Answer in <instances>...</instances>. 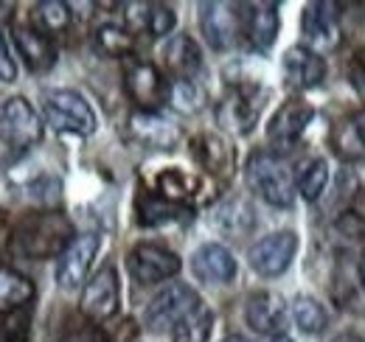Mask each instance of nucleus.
I'll return each instance as SVG.
<instances>
[{
    "label": "nucleus",
    "mask_w": 365,
    "mask_h": 342,
    "mask_svg": "<svg viewBox=\"0 0 365 342\" xmlns=\"http://www.w3.org/2000/svg\"><path fill=\"white\" fill-rule=\"evenodd\" d=\"M211 331H214V311L200 306L182 323L175 326L172 342H208L211 340Z\"/></svg>",
    "instance_id": "obj_28"
},
{
    "label": "nucleus",
    "mask_w": 365,
    "mask_h": 342,
    "mask_svg": "<svg viewBox=\"0 0 365 342\" xmlns=\"http://www.w3.org/2000/svg\"><path fill=\"white\" fill-rule=\"evenodd\" d=\"M202 303L200 295L188 284H169L163 292H158L143 311V326L149 331H175V326L182 323L191 311H197Z\"/></svg>",
    "instance_id": "obj_3"
},
{
    "label": "nucleus",
    "mask_w": 365,
    "mask_h": 342,
    "mask_svg": "<svg viewBox=\"0 0 365 342\" xmlns=\"http://www.w3.org/2000/svg\"><path fill=\"white\" fill-rule=\"evenodd\" d=\"M166 101H169L178 113L191 115V113L202 110L205 93H202V87L197 85V79H172V82H169V93H166Z\"/></svg>",
    "instance_id": "obj_29"
},
{
    "label": "nucleus",
    "mask_w": 365,
    "mask_h": 342,
    "mask_svg": "<svg viewBox=\"0 0 365 342\" xmlns=\"http://www.w3.org/2000/svg\"><path fill=\"white\" fill-rule=\"evenodd\" d=\"M360 281H363V289H365V247L360 253Z\"/></svg>",
    "instance_id": "obj_38"
},
{
    "label": "nucleus",
    "mask_w": 365,
    "mask_h": 342,
    "mask_svg": "<svg viewBox=\"0 0 365 342\" xmlns=\"http://www.w3.org/2000/svg\"><path fill=\"white\" fill-rule=\"evenodd\" d=\"M250 188L275 208H289L295 200V180L284 160L273 152H256L247 163Z\"/></svg>",
    "instance_id": "obj_2"
},
{
    "label": "nucleus",
    "mask_w": 365,
    "mask_h": 342,
    "mask_svg": "<svg viewBox=\"0 0 365 342\" xmlns=\"http://www.w3.org/2000/svg\"><path fill=\"white\" fill-rule=\"evenodd\" d=\"M264 101H259V93L256 87H239L233 95H228L220 107V121L225 127L236 129L242 135H247L253 124L259 121V110H262Z\"/></svg>",
    "instance_id": "obj_19"
},
{
    "label": "nucleus",
    "mask_w": 365,
    "mask_h": 342,
    "mask_svg": "<svg viewBox=\"0 0 365 342\" xmlns=\"http://www.w3.org/2000/svg\"><path fill=\"white\" fill-rule=\"evenodd\" d=\"M292 317H295V323H298V328L304 334H318V331H323V326H326V309L315 298H304V295L295 298V303H292Z\"/></svg>",
    "instance_id": "obj_31"
},
{
    "label": "nucleus",
    "mask_w": 365,
    "mask_h": 342,
    "mask_svg": "<svg viewBox=\"0 0 365 342\" xmlns=\"http://www.w3.org/2000/svg\"><path fill=\"white\" fill-rule=\"evenodd\" d=\"M130 135L146 149H175L180 129L172 124L169 118H163L160 113H143L138 110L130 118Z\"/></svg>",
    "instance_id": "obj_16"
},
{
    "label": "nucleus",
    "mask_w": 365,
    "mask_h": 342,
    "mask_svg": "<svg viewBox=\"0 0 365 342\" xmlns=\"http://www.w3.org/2000/svg\"><path fill=\"white\" fill-rule=\"evenodd\" d=\"M0 140L20 152L43 140V118L23 95L0 101Z\"/></svg>",
    "instance_id": "obj_5"
},
{
    "label": "nucleus",
    "mask_w": 365,
    "mask_h": 342,
    "mask_svg": "<svg viewBox=\"0 0 365 342\" xmlns=\"http://www.w3.org/2000/svg\"><path fill=\"white\" fill-rule=\"evenodd\" d=\"M360 65H363V68H365V48H363V51H360Z\"/></svg>",
    "instance_id": "obj_41"
},
{
    "label": "nucleus",
    "mask_w": 365,
    "mask_h": 342,
    "mask_svg": "<svg viewBox=\"0 0 365 342\" xmlns=\"http://www.w3.org/2000/svg\"><path fill=\"white\" fill-rule=\"evenodd\" d=\"M124 9L130 31H146L149 37H166L178 23L175 9L166 3H127Z\"/></svg>",
    "instance_id": "obj_17"
},
{
    "label": "nucleus",
    "mask_w": 365,
    "mask_h": 342,
    "mask_svg": "<svg viewBox=\"0 0 365 342\" xmlns=\"http://www.w3.org/2000/svg\"><path fill=\"white\" fill-rule=\"evenodd\" d=\"M124 85H127L130 98L143 113H158V107L166 101V93H169V82L160 76V71L152 62H140L130 56H127Z\"/></svg>",
    "instance_id": "obj_7"
},
{
    "label": "nucleus",
    "mask_w": 365,
    "mask_h": 342,
    "mask_svg": "<svg viewBox=\"0 0 365 342\" xmlns=\"http://www.w3.org/2000/svg\"><path fill=\"white\" fill-rule=\"evenodd\" d=\"M68 342H104L96 331H85V334H76V337H71Z\"/></svg>",
    "instance_id": "obj_36"
},
{
    "label": "nucleus",
    "mask_w": 365,
    "mask_h": 342,
    "mask_svg": "<svg viewBox=\"0 0 365 342\" xmlns=\"http://www.w3.org/2000/svg\"><path fill=\"white\" fill-rule=\"evenodd\" d=\"M284 79L295 90H309L318 87L326 79V62L307 45H292L284 53Z\"/></svg>",
    "instance_id": "obj_15"
},
{
    "label": "nucleus",
    "mask_w": 365,
    "mask_h": 342,
    "mask_svg": "<svg viewBox=\"0 0 365 342\" xmlns=\"http://www.w3.org/2000/svg\"><path fill=\"white\" fill-rule=\"evenodd\" d=\"M96 45L107 56H130L133 51V31L121 26H101L96 28Z\"/></svg>",
    "instance_id": "obj_32"
},
{
    "label": "nucleus",
    "mask_w": 365,
    "mask_h": 342,
    "mask_svg": "<svg viewBox=\"0 0 365 342\" xmlns=\"http://www.w3.org/2000/svg\"><path fill=\"white\" fill-rule=\"evenodd\" d=\"M185 216H191V214H188V208L180 205V202H172V200H166V197H149V200H143L138 219H140V224L155 227V224L180 222Z\"/></svg>",
    "instance_id": "obj_30"
},
{
    "label": "nucleus",
    "mask_w": 365,
    "mask_h": 342,
    "mask_svg": "<svg viewBox=\"0 0 365 342\" xmlns=\"http://www.w3.org/2000/svg\"><path fill=\"white\" fill-rule=\"evenodd\" d=\"M247 9H250L245 17L247 40L256 51H267L278 34V3H253Z\"/></svg>",
    "instance_id": "obj_22"
},
{
    "label": "nucleus",
    "mask_w": 365,
    "mask_h": 342,
    "mask_svg": "<svg viewBox=\"0 0 365 342\" xmlns=\"http://www.w3.org/2000/svg\"><path fill=\"white\" fill-rule=\"evenodd\" d=\"M222 342H247V340H242V337H228V340H222Z\"/></svg>",
    "instance_id": "obj_40"
},
{
    "label": "nucleus",
    "mask_w": 365,
    "mask_h": 342,
    "mask_svg": "<svg viewBox=\"0 0 365 342\" xmlns=\"http://www.w3.org/2000/svg\"><path fill=\"white\" fill-rule=\"evenodd\" d=\"M14 79H17V65H14V56H11L9 45H6V37L0 34V82L11 85Z\"/></svg>",
    "instance_id": "obj_34"
},
{
    "label": "nucleus",
    "mask_w": 365,
    "mask_h": 342,
    "mask_svg": "<svg viewBox=\"0 0 365 342\" xmlns=\"http://www.w3.org/2000/svg\"><path fill=\"white\" fill-rule=\"evenodd\" d=\"M0 342H11V340H9V334H0Z\"/></svg>",
    "instance_id": "obj_42"
},
{
    "label": "nucleus",
    "mask_w": 365,
    "mask_h": 342,
    "mask_svg": "<svg viewBox=\"0 0 365 342\" xmlns=\"http://www.w3.org/2000/svg\"><path fill=\"white\" fill-rule=\"evenodd\" d=\"M331 146L343 160L365 157V110H357L331 132Z\"/></svg>",
    "instance_id": "obj_23"
},
{
    "label": "nucleus",
    "mask_w": 365,
    "mask_h": 342,
    "mask_svg": "<svg viewBox=\"0 0 365 342\" xmlns=\"http://www.w3.org/2000/svg\"><path fill=\"white\" fill-rule=\"evenodd\" d=\"M127 269L138 284H158L169 281L180 272V258L163 244H138L127 256Z\"/></svg>",
    "instance_id": "obj_9"
},
{
    "label": "nucleus",
    "mask_w": 365,
    "mask_h": 342,
    "mask_svg": "<svg viewBox=\"0 0 365 342\" xmlns=\"http://www.w3.org/2000/svg\"><path fill=\"white\" fill-rule=\"evenodd\" d=\"M236 258L225 244L208 242L191 256V272L202 284H228L236 278Z\"/></svg>",
    "instance_id": "obj_14"
},
{
    "label": "nucleus",
    "mask_w": 365,
    "mask_h": 342,
    "mask_svg": "<svg viewBox=\"0 0 365 342\" xmlns=\"http://www.w3.org/2000/svg\"><path fill=\"white\" fill-rule=\"evenodd\" d=\"M351 216H354V219H363L365 222V194H360V197L351 202Z\"/></svg>",
    "instance_id": "obj_35"
},
{
    "label": "nucleus",
    "mask_w": 365,
    "mask_h": 342,
    "mask_svg": "<svg viewBox=\"0 0 365 342\" xmlns=\"http://www.w3.org/2000/svg\"><path fill=\"white\" fill-rule=\"evenodd\" d=\"M315 118V107L304 98H289L278 113L273 115V121L267 124V138L270 143L278 149L292 146L309 127V121Z\"/></svg>",
    "instance_id": "obj_13"
},
{
    "label": "nucleus",
    "mask_w": 365,
    "mask_h": 342,
    "mask_svg": "<svg viewBox=\"0 0 365 342\" xmlns=\"http://www.w3.org/2000/svg\"><path fill=\"white\" fill-rule=\"evenodd\" d=\"M326 182H329V169H326V163L320 157L304 160L298 174H295V191H301V197L307 202L320 200V194L326 191Z\"/></svg>",
    "instance_id": "obj_27"
},
{
    "label": "nucleus",
    "mask_w": 365,
    "mask_h": 342,
    "mask_svg": "<svg viewBox=\"0 0 365 342\" xmlns=\"http://www.w3.org/2000/svg\"><path fill=\"white\" fill-rule=\"evenodd\" d=\"M200 31L214 51H228L239 34V11L230 3H200Z\"/></svg>",
    "instance_id": "obj_12"
},
{
    "label": "nucleus",
    "mask_w": 365,
    "mask_h": 342,
    "mask_svg": "<svg viewBox=\"0 0 365 342\" xmlns=\"http://www.w3.org/2000/svg\"><path fill=\"white\" fill-rule=\"evenodd\" d=\"M118 300H121V286H118V272L115 266H101L82 289L79 309L85 317H91L93 323H104L118 311Z\"/></svg>",
    "instance_id": "obj_6"
},
{
    "label": "nucleus",
    "mask_w": 365,
    "mask_h": 342,
    "mask_svg": "<svg viewBox=\"0 0 365 342\" xmlns=\"http://www.w3.org/2000/svg\"><path fill=\"white\" fill-rule=\"evenodd\" d=\"M163 62H166V68L175 79H194L202 68L200 45L194 43L188 34H178L163 48Z\"/></svg>",
    "instance_id": "obj_21"
},
{
    "label": "nucleus",
    "mask_w": 365,
    "mask_h": 342,
    "mask_svg": "<svg viewBox=\"0 0 365 342\" xmlns=\"http://www.w3.org/2000/svg\"><path fill=\"white\" fill-rule=\"evenodd\" d=\"M34 298V284L11 266H0V314L17 311Z\"/></svg>",
    "instance_id": "obj_24"
},
{
    "label": "nucleus",
    "mask_w": 365,
    "mask_h": 342,
    "mask_svg": "<svg viewBox=\"0 0 365 342\" xmlns=\"http://www.w3.org/2000/svg\"><path fill=\"white\" fill-rule=\"evenodd\" d=\"M98 247H101L98 233H82V236H76L62 250V256L56 258V284L62 289H68V292L71 289H79L85 284L88 272H91L93 258L98 253Z\"/></svg>",
    "instance_id": "obj_8"
},
{
    "label": "nucleus",
    "mask_w": 365,
    "mask_h": 342,
    "mask_svg": "<svg viewBox=\"0 0 365 342\" xmlns=\"http://www.w3.org/2000/svg\"><path fill=\"white\" fill-rule=\"evenodd\" d=\"M214 224H217L222 233L239 239V236H245V233L253 230L256 216H253V208H250L245 200H228V202H222V205L217 208Z\"/></svg>",
    "instance_id": "obj_25"
},
{
    "label": "nucleus",
    "mask_w": 365,
    "mask_h": 342,
    "mask_svg": "<svg viewBox=\"0 0 365 342\" xmlns=\"http://www.w3.org/2000/svg\"><path fill=\"white\" fill-rule=\"evenodd\" d=\"M301 28L309 48L318 51H331L340 43V14L334 3H309L304 6L301 14Z\"/></svg>",
    "instance_id": "obj_11"
},
{
    "label": "nucleus",
    "mask_w": 365,
    "mask_h": 342,
    "mask_svg": "<svg viewBox=\"0 0 365 342\" xmlns=\"http://www.w3.org/2000/svg\"><path fill=\"white\" fill-rule=\"evenodd\" d=\"M200 155H202V163L211 171H217L220 166H230V149L214 135H202L200 138Z\"/></svg>",
    "instance_id": "obj_33"
},
{
    "label": "nucleus",
    "mask_w": 365,
    "mask_h": 342,
    "mask_svg": "<svg viewBox=\"0 0 365 342\" xmlns=\"http://www.w3.org/2000/svg\"><path fill=\"white\" fill-rule=\"evenodd\" d=\"M11 37H14V45H17L20 56L26 59L29 71L46 73V71L53 68V62H56V48L51 43V37L40 34V31L31 28V26H14Z\"/></svg>",
    "instance_id": "obj_20"
},
{
    "label": "nucleus",
    "mask_w": 365,
    "mask_h": 342,
    "mask_svg": "<svg viewBox=\"0 0 365 342\" xmlns=\"http://www.w3.org/2000/svg\"><path fill=\"white\" fill-rule=\"evenodd\" d=\"M46 121L59 132L71 135H93L96 132V113L76 90H51L43 101Z\"/></svg>",
    "instance_id": "obj_4"
},
{
    "label": "nucleus",
    "mask_w": 365,
    "mask_h": 342,
    "mask_svg": "<svg viewBox=\"0 0 365 342\" xmlns=\"http://www.w3.org/2000/svg\"><path fill=\"white\" fill-rule=\"evenodd\" d=\"M71 26V6L62 0H43L31 9V28H37L40 34H59Z\"/></svg>",
    "instance_id": "obj_26"
},
{
    "label": "nucleus",
    "mask_w": 365,
    "mask_h": 342,
    "mask_svg": "<svg viewBox=\"0 0 365 342\" xmlns=\"http://www.w3.org/2000/svg\"><path fill=\"white\" fill-rule=\"evenodd\" d=\"M284 317H287V309H284V300L278 298L275 292H253L247 298L245 306V320L247 326L256 331V334H281L278 328L284 326Z\"/></svg>",
    "instance_id": "obj_18"
},
{
    "label": "nucleus",
    "mask_w": 365,
    "mask_h": 342,
    "mask_svg": "<svg viewBox=\"0 0 365 342\" xmlns=\"http://www.w3.org/2000/svg\"><path fill=\"white\" fill-rule=\"evenodd\" d=\"M267 342H292V340H289L287 334H273V337H270Z\"/></svg>",
    "instance_id": "obj_39"
},
{
    "label": "nucleus",
    "mask_w": 365,
    "mask_h": 342,
    "mask_svg": "<svg viewBox=\"0 0 365 342\" xmlns=\"http://www.w3.org/2000/svg\"><path fill=\"white\" fill-rule=\"evenodd\" d=\"M73 239V227L62 214H31L14 227L11 247L23 258H59Z\"/></svg>",
    "instance_id": "obj_1"
},
{
    "label": "nucleus",
    "mask_w": 365,
    "mask_h": 342,
    "mask_svg": "<svg viewBox=\"0 0 365 342\" xmlns=\"http://www.w3.org/2000/svg\"><path fill=\"white\" fill-rule=\"evenodd\" d=\"M298 250V236L292 230H278L270 233L264 239H259L253 247H250V266L264 275V278H275L281 272H287V266L292 264Z\"/></svg>",
    "instance_id": "obj_10"
},
{
    "label": "nucleus",
    "mask_w": 365,
    "mask_h": 342,
    "mask_svg": "<svg viewBox=\"0 0 365 342\" xmlns=\"http://www.w3.org/2000/svg\"><path fill=\"white\" fill-rule=\"evenodd\" d=\"M331 342H365L363 337H357V334H351V331H346V334H337Z\"/></svg>",
    "instance_id": "obj_37"
}]
</instances>
